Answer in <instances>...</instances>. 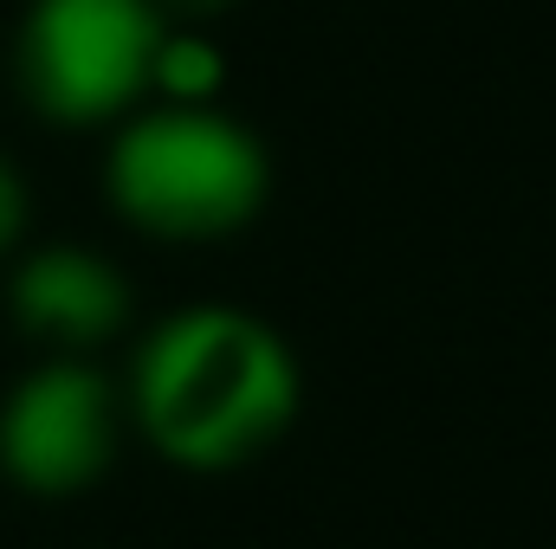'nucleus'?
Listing matches in <instances>:
<instances>
[{"label": "nucleus", "mask_w": 556, "mask_h": 549, "mask_svg": "<svg viewBox=\"0 0 556 549\" xmlns=\"http://www.w3.org/2000/svg\"><path fill=\"white\" fill-rule=\"evenodd\" d=\"M117 382L130 433L162 465L194 478L253 465L304 408V369L285 330L227 297L162 310L130 343V369Z\"/></svg>", "instance_id": "1"}, {"label": "nucleus", "mask_w": 556, "mask_h": 549, "mask_svg": "<svg viewBox=\"0 0 556 549\" xmlns=\"http://www.w3.org/2000/svg\"><path fill=\"white\" fill-rule=\"evenodd\" d=\"M273 155L227 104L149 98L104 142V201L124 227L162 246L233 240L266 214Z\"/></svg>", "instance_id": "2"}, {"label": "nucleus", "mask_w": 556, "mask_h": 549, "mask_svg": "<svg viewBox=\"0 0 556 549\" xmlns=\"http://www.w3.org/2000/svg\"><path fill=\"white\" fill-rule=\"evenodd\" d=\"M162 0H26L13 26V85L59 130H117L155 98L168 39Z\"/></svg>", "instance_id": "3"}, {"label": "nucleus", "mask_w": 556, "mask_h": 549, "mask_svg": "<svg viewBox=\"0 0 556 549\" xmlns=\"http://www.w3.org/2000/svg\"><path fill=\"white\" fill-rule=\"evenodd\" d=\"M130 433L124 382L91 356H39L0 395V478L26 498H78L104 485Z\"/></svg>", "instance_id": "4"}, {"label": "nucleus", "mask_w": 556, "mask_h": 549, "mask_svg": "<svg viewBox=\"0 0 556 549\" xmlns=\"http://www.w3.org/2000/svg\"><path fill=\"white\" fill-rule=\"evenodd\" d=\"M7 310L39 356H91L117 343L137 317V291L117 259H104L85 240H46L20 246L7 259Z\"/></svg>", "instance_id": "5"}, {"label": "nucleus", "mask_w": 556, "mask_h": 549, "mask_svg": "<svg viewBox=\"0 0 556 549\" xmlns=\"http://www.w3.org/2000/svg\"><path fill=\"white\" fill-rule=\"evenodd\" d=\"M227 91V52L214 26L201 20H168L162 59H155V98L162 104H220Z\"/></svg>", "instance_id": "6"}, {"label": "nucleus", "mask_w": 556, "mask_h": 549, "mask_svg": "<svg viewBox=\"0 0 556 549\" xmlns=\"http://www.w3.org/2000/svg\"><path fill=\"white\" fill-rule=\"evenodd\" d=\"M26 227H33V188H26L20 162L0 149V259H13L26 246Z\"/></svg>", "instance_id": "7"}, {"label": "nucleus", "mask_w": 556, "mask_h": 549, "mask_svg": "<svg viewBox=\"0 0 556 549\" xmlns=\"http://www.w3.org/2000/svg\"><path fill=\"white\" fill-rule=\"evenodd\" d=\"M162 7H168L175 20H201V26H214V20H220L233 0H162Z\"/></svg>", "instance_id": "8"}]
</instances>
